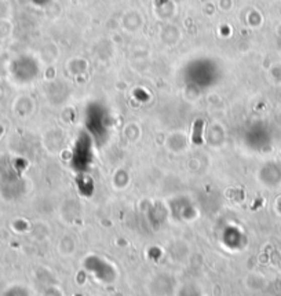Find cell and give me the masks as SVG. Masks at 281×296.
I'll return each mask as SVG.
<instances>
[{"label": "cell", "mask_w": 281, "mask_h": 296, "mask_svg": "<svg viewBox=\"0 0 281 296\" xmlns=\"http://www.w3.org/2000/svg\"><path fill=\"white\" fill-rule=\"evenodd\" d=\"M203 128H204V121L201 119H198L194 121L193 124V134H192V142L194 145H201L203 143Z\"/></svg>", "instance_id": "1"}, {"label": "cell", "mask_w": 281, "mask_h": 296, "mask_svg": "<svg viewBox=\"0 0 281 296\" xmlns=\"http://www.w3.org/2000/svg\"><path fill=\"white\" fill-rule=\"evenodd\" d=\"M2 134H3V127L0 125V136H2Z\"/></svg>", "instance_id": "2"}]
</instances>
